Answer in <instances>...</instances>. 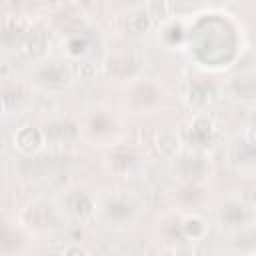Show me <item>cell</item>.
I'll use <instances>...</instances> for the list:
<instances>
[{
  "instance_id": "1",
  "label": "cell",
  "mask_w": 256,
  "mask_h": 256,
  "mask_svg": "<svg viewBox=\"0 0 256 256\" xmlns=\"http://www.w3.org/2000/svg\"><path fill=\"white\" fill-rule=\"evenodd\" d=\"M22 218L34 230H50V228L58 226V214H56L54 206L50 202H44V200H38V202L30 204L24 210Z\"/></svg>"
},
{
  "instance_id": "2",
  "label": "cell",
  "mask_w": 256,
  "mask_h": 256,
  "mask_svg": "<svg viewBox=\"0 0 256 256\" xmlns=\"http://www.w3.org/2000/svg\"><path fill=\"white\" fill-rule=\"evenodd\" d=\"M106 74L114 80H128L138 72V62L130 54H110L106 58Z\"/></svg>"
},
{
  "instance_id": "3",
  "label": "cell",
  "mask_w": 256,
  "mask_h": 256,
  "mask_svg": "<svg viewBox=\"0 0 256 256\" xmlns=\"http://www.w3.org/2000/svg\"><path fill=\"white\" fill-rule=\"evenodd\" d=\"M160 100V88L154 84V82H138L130 88L128 92V102L138 108V110H144V108H150L154 106L156 102Z\"/></svg>"
},
{
  "instance_id": "4",
  "label": "cell",
  "mask_w": 256,
  "mask_h": 256,
  "mask_svg": "<svg viewBox=\"0 0 256 256\" xmlns=\"http://www.w3.org/2000/svg\"><path fill=\"white\" fill-rule=\"evenodd\" d=\"M174 172L178 174V178H182L186 182H198L206 174V162H204L202 156L188 154V156L178 158V162L174 166Z\"/></svg>"
},
{
  "instance_id": "5",
  "label": "cell",
  "mask_w": 256,
  "mask_h": 256,
  "mask_svg": "<svg viewBox=\"0 0 256 256\" xmlns=\"http://www.w3.org/2000/svg\"><path fill=\"white\" fill-rule=\"evenodd\" d=\"M36 78L46 88H64L70 82V72L58 62H48L36 72Z\"/></svg>"
},
{
  "instance_id": "6",
  "label": "cell",
  "mask_w": 256,
  "mask_h": 256,
  "mask_svg": "<svg viewBox=\"0 0 256 256\" xmlns=\"http://www.w3.org/2000/svg\"><path fill=\"white\" fill-rule=\"evenodd\" d=\"M48 46H50V40L42 28H32L22 38V52L30 58H42L48 52Z\"/></svg>"
},
{
  "instance_id": "7",
  "label": "cell",
  "mask_w": 256,
  "mask_h": 256,
  "mask_svg": "<svg viewBox=\"0 0 256 256\" xmlns=\"http://www.w3.org/2000/svg\"><path fill=\"white\" fill-rule=\"evenodd\" d=\"M44 130H38V128H32V126H26V128H20L16 134H14V142L18 146V150H22L24 154H32L36 152L42 142H44Z\"/></svg>"
},
{
  "instance_id": "8",
  "label": "cell",
  "mask_w": 256,
  "mask_h": 256,
  "mask_svg": "<svg viewBox=\"0 0 256 256\" xmlns=\"http://www.w3.org/2000/svg\"><path fill=\"white\" fill-rule=\"evenodd\" d=\"M216 98V88L212 82L208 80H196L190 84L188 88V102L196 108H204L208 106L212 100Z\"/></svg>"
},
{
  "instance_id": "9",
  "label": "cell",
  "mask_w": 256,
  "mask_h": 256,
  "mask_svg": "<svg viewBox=\"0 0 256 256\" xmlns=\"http://www.w3.org/2000/svg\"><path fill=\"white\" fill-rule=\"evenodd\" d=\"M76 134H78V126L72 120H56L44 128L46 140H52V142H68Z\"/></svg>"
},
{
  "instance_id": "10",
  "label": "cell",
  "mask_w": 256,
  "mask_h": 256,
  "mask_svg": "<svg viewBox=\"0 0 256 256\" xmlns=\"http://www.w3.org/2000/svg\"><path fill=\"white\" fill-rule=\"evenodd\" d=\"M214 138V124L206 116H196L190 124V142L196 146H206Z\"/></svg>"
},
{
  "instance_id": "11",
  "label": "cell",
  "mask_w": 256,
  "mask_h": 256,
  "mask_svg": "<svg viewBox=\"0 0 256 256\" xmlns=\"http://www.w3.org/2000/svg\"><path fill=\"white\" fill-rule=\"evenodd\" d=\"M106 160H108V166L114 172H128V170H132L136 166L138 158H136L134 150H130V148H114L106 156Z\"/></svg>"
},
{
  "instance_id": "12",
  "label": "cell",
  "mask_w": 256,
  "mask_h": 256,
  "mask_svg": "<svg viewBox=\"0 0 256 256\" xmlns=\"http://www.w3.org/2000/svg\"><path fill=\"white\" fill-rule=\"evenodd\" d=\"M66 206H68V210H70L74 216H80V218L92 214V210H94V202H92V198H90L84 190L72 192V194L66 198Z\"/></svg>"
},
{
  "instance_id": "13",
  "label": "cell",
  "mask_w": 256,
  "mask_h": 256,
  "mask_svg": "<svg viewBox=\"0 0 256 256\" xmlns=\"http://www.w3.org/2000/svg\"><path fill=\"white\" fill-rule=\"evenodd\" d=\"M104 214H106V218L112 220V222H126V220L132 218L134 206H132L128 200L116 198V200H110V202L104 206Z\"/></svg>"
},
{
  "instance_id": "14",
  "label": "cell",
  "mask_w": 256,
  "mask_h": 256,
  "mask_svg": "<svg viewBox=\"0 0 256 256\" xmlns=\"http://www.w3.org/2000/svg\"><path fill=\"white\" fill-rule=\"evenodd\" d=\"M88 128L92 134L96 136H104V134H112L116 130V120L106 114V112H94L88 120Z\"/></svg>"
},
{
  "instance_id": "15",
  "label": "cell",
  "mask_w": 256,
  "mask_h": 256,
  "mask_svg": "<svg viewBox=\"0 0 256 256\" xmlns=\"http://www.w3.org/2000/svg\"><path fill=\"white\" fill-rule=\"evenodd\" d=\"M230 86H232V92H234L238 98H244V100L256 98V76H254V74L236 76Z\"/></svg>"
},
{
  "instance_id": "16",
  "label": "cell",
  "mask_w": 256,
  "mask_h": 256,
  "mask_svg": "<svg viewBox=\"0 0 256 256\" xmlns=\"http://www.w3.org/2000/svg\"><path fill=\"white\" fill-rule=\"evenodd\" d=\"M154 142H156L158 152H160L164 158H174V156L178 154V150H180V140H178V136H176L174 132H170V130L160 132Z\"/></svg>"
},
{
  "instance_id": "17",
  "label": "cell",
  "mask_w": 256,
  "mask_h": 256,
  "mask_svg": "<svg viewBox=\"0 0 256 256\" xmlns=\"http://www.w3.org/2000/svg\"><path fill=\"white\" fill-rule=\"evenodd\" d=\"M150 28V14L140 10V12H134L126 18V32L130 34H142Z\"/></svg>"
},
{
  "instance_id": "18",
  "label": "cell",
  "mask_w": 256,
  "mask_h": 256,
  "mask_svg": "<svg viewBox=\"0 0 256 256\" xmlns=\"http://www.w3.org/2000/svg\"><path fill=\"white\" fill-rule=\"evenodd\" d=\"M246 218V208L238 202H228L222 206V220L230 226H236V224H242Z\"/></svg>"
},
{
  "instance_id": "19",
  "label": "cell",
  "mask_w": 256,
  "mask_h": 256,
  "mask_svg": "<svg viewBox=\"0 0 256 256\" xmlns=\"http://www.w3.org/2000/svg\"><path fill=\"white\" fill-rule=\"evenodd\" d=\"M22 32H28L24 18H18V16H6V18H4V22H2V36H4L6 42H8L10 38L22 34Z\"/></svg>"
},
{
  "instance_id": "20",
  "label": "cell",
  "mask_w": 256,
  "mask_h": 256,
  "mask_svg": "<svg viewBox=\"0 0 256 256\" xmlns=\"http://www.w3.org/2000/svg\"><path fill=\"white\" fill-rule=\"evenodd\" d=\"M202 196H204V190H202L196 182H186V184L182 186V190L178 192V198H180V202H184V204H196V202L202 200Z\"/></svg>"
},
{
  "instance_id": "21",
  "label": "cell",
  "mask_w": 256,
  "mask_h": 256,
  "mask_svg": "<svg viewBox=\"0 0 256 256\" xmlns=\"http://www.w3.org/2000/svg\"><path fill=\"white\" fill-rule=\"evenodd\" d=\"M22 246V234L12 230L8 224L4 226V232H2V252H14Z\"/></svg>"
},
{
  "instance_id": "22",
  "label": "cell",
  "mask_w": 256,
  "mask_h": 256,
  "mask_svg": "<svg viewBox=\"0 0 256 256\" xmlns=\"http://www.w3.org/2000/svg\"><path fill=\"white\" fill-rule=\"evenodd\" d=\"M234 246L240 250H256V230H244L234 238Z\"/></svg>"
},
{
  "instance_id": "23",
  "label": "cell",
  "mask_w": 256,
  "mask_h": 256,
  "mask_svg": "<svg viewBox=\"0 0 256 256\" xmlns=\"http://www.w3.org/2000/svg\"><path fill=\"white\" fill-rule=\"evenodd\" d=\"M182 230H184V236H192V238H198L204 234V222L200 218H186L182 222Z\"/></svg>"
},
{
  "instance_id": "24",
  "label": "cell",
  "mask_w": 256,
  "mask_h": 256,
  "mask_svg": "<svg viewBox=\"0 0 256 256\" xmlns=\"http://www.w3.org/2000/svg\"><path fill=\"white\" fill-rule=\"evenodd\" d=\"M66 46H68V52H70L72 56H80V54H84V52H86L88 42H86L80 34H74V36H70V38H68Z\"/></svg>"
},
{
  "instance_id": "25",
  "label": "cell",
  "mask_w": 256,
  "mask_h": 256,
  "mask_svg": "<svg viewBox=\"0 0 256 256\" xmlns=\"http://www.w3.org/2000/svg\"><path fill=\"white\" fill-rule=\"evenodd\" d=\"M24 96V90L22 86H12V88H6L4 90V96H2V102H4V108H10L14 106L16 102H20Z\"/></svg>"
},
{
  "instance_id": "26",
  "label": "cell",
  "mask_w": 256,
  "mask_h": 256,
  "mask_svg": "<svg viewBox=\"0 0 256 256\" xmlns=\"http://www.w3.org/2000/svg\"><path fill=\"white\" fill-rule=\"evenodd\" d=\"M148 14H150V18H166L168 16V0H150Z\"/></svg>"
},
{
  "instance_id": "27",
  "label": "cell",
  "mask_w": 256,
  "mask_h": 256,
  "mask_svg": "<svg viewBox=\"0 0 256 256\" xmlns=\"http://www.w3.org/2000/svg\"><path fill=\"white\" fill-rule=\"evenodd\" d=\"M76 72H78L80 80H86V82L94 80V76H96V68H94L90 62H80L78 68H76Z\"/></svg>"
},
{
  "instance_id": "28",
  "label": "cell",
  "mask_w": 256,
  "mask_h": 256,
  "mask_svg": "<svg viewBox=\"0 0 256 256\" xmlns=\"http://www.w3.org/2000/svg\"><path fill=\"white\" fill-rule=\"evenodd\" d=\"M64 252H66V254H68V252H76V254H82V252H84V250H82V248H78V246H76V248H64Z\"/></svg>"
},
{
  "instance_id": "29",
  "label": "cell",
  "mask_w": 256,
  "mask_h": 256,
  "mask_svg": "<svg viewBox=\"0 0 256 256\" xmlns=\"http://www.w3.org/2000/svg\"><path fill=\"white\" fill-rule=\"evenodd\" d=\"M254 124H256V118H254Z\"/></svg>"
}]
</instances>
